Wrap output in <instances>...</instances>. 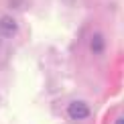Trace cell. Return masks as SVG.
I'll list each match as a JSON object with an SVG mask.
<instances>
[{
    "instance_id": "cell-1",
    "label": "cell",
    "mask_w": 124,
    "mask_h": 124,
    "mask_svg": "<svg viewBox=\"0 0 124 124\" xmlns=\"http://www.w3.org/2000/svg\"><path fill=\"white\" fill-rule=\"evenodd\" d=\"M67 114L69 118H73V120H85L87 116H90V108H87L85 102H71L69 106H67Z\"/></svg>"
},
{
    "instance_id": "cell-2",
    "label": "cell",
    "mask_w": 124,
    "mask_h": 124,
    "mask_svg": "<svg viewBox=\"0 0 124 124\" xmlns=\"http://www.w3.org/2000/svg\"><path fill=\"white\" fill-rule=\"evenodd\" d=\"M16 31H18V27H16V20L12 16H2L0 18V37L10 39V37L16 35Z\"/></svg>"
},
{
    "instance_id": "cell-3",
    "label": "cell",
    "mask_w": 124,
    "mask_h": 124,
    "mask_svg": "<svg viewBox=\"0 0 124 124\" xmlns=\"http://www.w3.org/2000/svg\"><path fill=\"white\" fill-rule=\"evenodd\" d=\"M104 47H106V43H104V37H102L100 33H96L94 37H92V43H90V49H92V53H96V55L104 53Z\"/></svg>"
},
{
    "instance_id": "cell-4",
    "label": "cell",
    "mask_w": 124,
    "mask_h": 124,
    "mask_svg": "<svg viewBox=\"0 0 124 124\" xmlns=\"http://www.w3.org/2000/svg\"><path fill=\"white\" fill-rule=\"evenodd\" d=\"M116 124H124V118H120V120H116Z\"/></svg>"
}]
</instances>
